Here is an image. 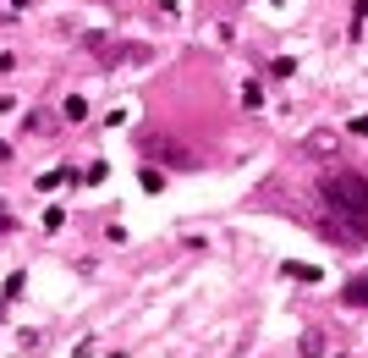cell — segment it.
Wrapping results in <instances>:
<instances>
[{"label":"cell","mask_w":368,"mask_h":358,"mask_svg":"<svg viewBox=\"0 0 368 358\" xmlns=\"http://www.w3.org/2000/svg\"><path fill=\"white\" fill-rule=\"evenodd\" d=\"M319 226L335 243H368V177L357 171H330L325 188H319Z\"/></svg>","instance_id":"obj_1"},{"label":"cell","mask_w":368,"mask_h":358,"mask_svg":"<svg viewBox=\"0 0 368 358\" xmlns=\"http://www.w3.org/2000/svg\"><path fill=\"white\" fill-rule=\"evenodd\" d=\"M335 149H341V132H330V127L303 138V154H313V160H335Z\"/></svg>","instance_id":"obj_2"},{"label":"cell","mask_w":368,"mask_h":358,"mask_svg":"<svg viewBox=\"0 0 368 358\" xmlns=\"http://www.w3.org/2000/svg\"><path fill=\"white\" fill-rule=\"evenodd\" d=\"M144 154L148 160H165V166H187V149H176L171 138H144Z\"/></svg>","instance_id":"obj_3"},{"label":"cell","mask_w":368,"mask_h":358,"mask_svg":"<svg viewBox=\"0 0 368 358\" xmlns=\"http://www.w3.org/2000/svg\"><path fill=\"white\" fill-rule=\"evenodd\" d=\"M341 303H352V309H368V275L347 281V293H341Z\"/></svg>","instance_id":"obj_4"},{"label":"cell","mask_w":368,"mask_h":358,"mask_svg":"<svg viewBox=\"0 0 368 358\" xmlns=\"http://www.w3.org/2000/svg\"><path fill=\"white\" fill-rule=\"evenodd\" d=\"M61 116H66V122H82V116H88V105H82L77 94H72V100H66V105H61Z\"/></svg>","instance_id":"obj_5"},{"label":"cell","mask_w":368,"mask_h":358,"mask_svg":"<svg viewBox=\"0 0 368 358\" xmlns=\"http://www.w3.org/2000/svg\"><path fill=\"white\" fill-rule=\"evenodd\" d=\"M6 110H11V100H6V94H0V116H6Z\"/></svg>","instance_id":"obj_6"},{"label":"cell","mask_w":368,"mask_h":358,"mask_svg":"<svg viewBox=\"0 0 368 358\" xmlns=\"http://www.w3.org/2000/svg\"><path fill=\"white\" fill-rule=\"evenodd\" d=\"M0 160H11V144H0Z\"/></svg>","instance_id":"obj_7"}]
</instances>
